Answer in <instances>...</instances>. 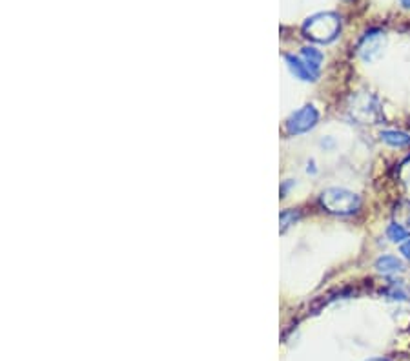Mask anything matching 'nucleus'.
Here are the masks:
<instances>
[{"instance_id":"1","label":"nucleus","mask_w":410,"mask_h":361,"mask_svg":"<svg viewBox=\"0 0 410 361\" xmlns=\"http://www.w3.org/2000/svg\"><path fill=\"white\" fill-rule=\"evenodd\" d=\"M341 22L339 17L334 13H319L310 17L303 26L304 35L315 42H330L338 37Z\"/></svg>"},{"instance_id":"2","label":"nucleus","mask_w":410,"mask_h":361,"mask_svg":"<svg viewBox=\"0 0 410 361\" xmlns=\"http://www.w3.org/2000/svg\"><path fill=\"white\" fill-rule=\"evenodd\" d=\"M321 204L325 210L332 214H339V216H348L359 210V198L354 192H348L345 188H328L321 195Z\"/></svg>"},{"instance_id":"3","label":"nucleus","mask_w":410,"mask_h":361,"mask_svg":"<svg viewBox=\"0 0 410 361\" xmlns=\"http://www.w3.org/2000/svg\"><path fill=\"white\" fill-rule=\"evenodd\" d=\"M315 122H318V110L312 104H306L290 115V119L286 120V131L290 135L306 134L314 128Z\"/></svg>"},{"instance_id":"4","label":"nucleus","mask_w":410,"mask_h":361,"mask_svg":"<svg viewBox=\"0 0 410 361\" xmlns=\"http://www.w3.org/2000/svg\"><path fill=\"white\" fill-rule=\"evenodd\" d=\"M385 33L382 31H370L363 37V40L357 46V54L363 61H367V63H372V61H376L379 55L383 54V48H385Z\"/></svg>"},{"instance_id":"5","label":"nucleus","mask_w":410,"mask_h":361,"mask_svg":"<svg viewBox=\"0 0 410 361\" xmlns=\"http://www.w3.org/2000/svg\"><path fill=\"white\" fill-rule=\"evenodd\" d=\"M285 58H286V64H288L290 67V72L294 73L297 79H301V81H314V79L318 77V75H315V73L312 72V70H310V67L301 61V58L294 57V55H286Z\"/></svg>"},{"instance_id":"6","label":"nucleus","mask_w":410,"mask_h":361,"mask_svg":"<svg viewBox=\"0 0 410 361\" xmlns=\"http://www.w3.org/2000/svg\"><path fill=\"white\" fill-rule=\"evenodd\" d=\"M394 225L410 234V201H400L394 208Z\"/></svg>"},{"instance_id":"7","label":"nucleus","mask_w":410,"mask_h":361,"mask_svg":"<svg viewBox=\"0 0 410 361\" xmlns=\"http://www.w3.org/2000/svg\"><path fill=\"white\" fill-rule=\"evenodd\" d=\"M377 272L382 274H396L403 270V263H401L397 257H392V255H385V257H379L376 261Z\"/></svg>"},{"instance_id":"8","label":"nucleus","mask_w":410,"mask_h":361,"mask_svg":"<svg viewBox=\"0 0 410 361\" xmlns=\"http://www.w3.org/2000/svg\"><path fill=\"white\" fill-rule=\"evenodd\" d=\"M301 61H303V63L306 64V66L315 73V75H318L319 66H321V63H323V54L318 51L315 48H303V51H301Z\"/></svg>"},{"instance_id":"9","label":"nucleus","mask_w":410,"mask_h":361,"mask_svg":"<svg viewBox=\"0 0 410 361\" xmlns=\"http://www.w3.org/2000/svg\"><path fill=\"white\" fill-rule=\"evenodd\" d=\"M382 139L385 141L386 145L397 146V148L410 146V137L407 134H401V131H392V130L382 131Z\"/></svg>"},{"instance_id":"10","label":"nucleus","mask_w":410,"mask_h":361,"mask_svg":"<svg viewBox=\"0 0 410 361\" xmlns=\"http://www.w3.org/2000/svg\"><path fill=\"white\" fill-rule=\"evenodd\" d=\"M386 236H388V239L391 241H394V243H400V241L405 239L409 234H407L403 228L397 227V225H391V227H388V230H386Z\"/></svg>"},{"instance_id":"11","label":"nucleus","mask_w":410,"mask_h":361,"mask_svg":"<svg viewBox=\"0 0 410 361\" xmlns=\"http://www.w3.org/2000/svg\"><path fill=\"white\" fill-rule=\"evenodd\" d=\"M295 219H297V214L292 212V210H285V212L281 214V217H279V221H281V232H285L286 228H288L290 225H292V223L295 221Z\"/></svg>"},{"instance_id":"12","label":"nucleus","mask_w":410,"mask_h":361,"mask_svg":"<svg viewBox=\"0 0 410 361\" xmlns=\"http://www.w3.org/2000/svg\"><path fill=\"white\" fill-rule=\"evenodd\" d=\"M401 254L405 255V257H409L410 259V241L409 243H405V245L401 246Z\"/></svg>"},{"instance_id":"13","label":"nucleus","mask_w":410,"mask_h":361,"mask_svg":"<svg viewBox=\"0 0 410 361\" xmlns=\"http://www.w3.org/2000/svg\"><path fill=\"white\" fill-rule=\"evenodd\" d=\"M401 4L405 6L407 10H410V0H401Z\"/></svg>"},{"instance_id":"14","label":"nucleus","mask_w":410,"mask_h":361,"mask_svg":"<svg viewBox=\"0 0 410 361\" xmlns=\"http://www.w3.org/2000/svg\"><path fill=\"white\" fill-rule=\"evenodd\" d=\"M370 361H386V360H370Z\"/></svg>"}]
</instances>
